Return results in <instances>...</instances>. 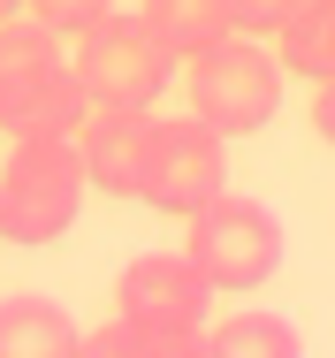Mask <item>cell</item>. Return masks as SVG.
Returning <instances> with one entry per match:
<instances>
[{
  "label": "cell",
  "mask_w": 335,
  "mask_h": 358,
  "mask_svg": "<svg viewBox=\"0 0 335 358\" xmlns=\"http://www.w3.org/2000/svg\"><path fill=\"white\" fill-rule=\"evenodd\" d=\"M92 183H84V160L76 138H8L0 160V244H23V252H46L62 244L76 214H84Z\"/></svg>",
  "instance_id": "cell-1"
},
{
  "label": "cell",
  "mask_w": 335,
  "mask_h": 358,
  "mask_svg": "<svg viewBox=\"0 0 335 358\" xmlns=\"http://www.w3.org/2000/svg\"><path fill=\"white\" fill-rule=\"evenodd\" d=\"M176 84L191 92V115L206 130H221L229 145L274 130V115H282V62L267 54V38H244V31L191 54L176 69Z\"/></svg>",
  "instance_id": "cell-2"
},
{
  "label": "cell",
  "mask_w": 335,
  "mask_h": 358,
  "mask_svg": "<svg viewBox=\"0 0 335 358\" xmlns=\"http://www.w3.org/2000/svg\"><path fill=\"white\" fill-rule=\"evenodd\" d=\"M183 221H191L183 252H191V267L213 289L252 297L259 282H274V267H282V221H274V206L244 199V191H213L199 214H183Z\"/></svg>",
  "instance_id": "cell-3"
},
{
  "label": "cell",
  "mask_w": 335,
  "mask_h": 358,
  "mask_svg": "<svg viewBox=\"0 0 335 358\" xmlns=\"http://www.w3.org/2000/svg\"><path fill=\"white\" fill-rule=\"evenodd\" d=\"M176 54L145 31V15H122L107 8L92 31H76V54H69V76L84 84L92 107H152L168 84H176Z\"/></svg>",
  "instance_id": "cell-4"
},
{
  "label": "cell",
  "mask_w": 335,
  "mask_h": 358,
  "mask_svg": "<svg viewBox=\"0 0 335 358\" xmlns=\"http://www.w3.org/2000/svg\"><path fill=\"white\" fill-rule=\"evenodd\" d=\"M213 191H229V138L206 130L199 115H183V122H152V152H145L137 206L183 221V214H199Z\"/></svg>",
  "instance_id": "cell-5"
},
{
  "label": "cell",
  "mask_w": 335,
  "mask_h": 358,
  "mask_svg": "<svg viewBox=\"0 0 335 358\" xmlns=\"http://www.w3.org/2000/svg\"><path fill=\"white\" fill-rule=\"evenodd\" d=\"M115 313L137 328H160V336H191L213 320V282L191 267V252H145L115 282Z\"/></svg>",
  "instance_id": "cell-6"
},
{
  "label": "cell",
  "mask_w": 335,
  "mask_h": 358,
  "mask_svg": "<svg viewBox=\"0 0 335 358\" xmlns=\"http://www.w3.org/2000/svg\"><path fill=\"white\" fill-rule=\"evenodd\" d=\"M152 107H84L76 122V160H84V183L115 206H137V183H145V152H152Z\"/></svg>",
  "instance_id": "cell-7"
},
{
  "label": "cell",
  "mask_w": 335,
  "mask_h": 358,
  "mask_svg": "<svg viewBox=\"0 0 335 358\" xmlns=\"http://www.w3.org/2000/svg\"><path fill=\"white\" fill-rule=\"evenodd\" d=\"M69 69V54H62V31H46L31 8L23 15H8L0 23V130L54 84V76Z\"/></svg>",
  "instance_id": "cell-8"
},
{
  "label": "cell",
  "mask_w": 335,
  "mask_h": 358,
  "mask_svg": "<svg viewBox=\"0 0 335 358\" xmlns=\"http://www.w3.org/2000/svg\"><path fill=\"white\" fill-rule=\"evenodd\" d=\"M76 351H84V328L69 320V305L38 289L0 297V358H76Z\"/></svg>",
  "instance_id": "cell-9"
},
{
  "label": "cell",
  "mask_w": 335,
  "mask_h": 358,
  "mask_svg": "<svg viewBox=\"0 0 335 358\" xmlns=\"http://www.w3.org/2000/svg\"><path fill=\"white\" fill-rule=\"evenodd\" d=\"M137 15H145V31H152V38L176 54V62H191V54L221 46V38H236L229 0H145Z\"/></svg>",
  "instance_id": "cell-10"
},
{
  "label": "cell",
  "mask_w": 335,
  "mask_h": 358,
  "mask_svg": "<svg viewBox=\"0 0 335 358\" xmlns=\"http://www.w3.org/2000/svg\"><path fill=\"white\" fill-rule=\"evenodd\" d=\"M274 62H282V76L328 84L335 76V0H305V8L274 31Z\"/></svg>",
  "instance_id": "cell-11"
},
{
  "label": "cell",
  "mask_w": 335,
  "mask_h": 358,
  "mask_svg": "<svg viewBox=\"0 0 335 358\" xmlns=\"http://www.w3.org/2000/svg\"><path fill=\"white\" fill-rule=\"evenodd\" d=\"M206 358H305V336H297V320L252 305V313H229L206 328Z\"/></svg>",
  "instance_id": "cell-12"
},
{
  "label": "cell",
  "mask_w": 335,
  "mask_h": 358,
  "mask_svg": "<svg viewBox=\"0 0 335 358\" xmlns=\"http://www.w3.org/2000/svg\"><path fill=\"white\" fill-rule=\"evenodd\" d=\"M76 358H206V328H191V336H160V328H137V320L115 313L107 328L84 336Z\"/></svg>",
  "instance_id": "cell-13"
},
{
  "label": "cell",
  "mask_w": 335,
  "mask_h": 358,
  "mask_svg": "<svg viewBox=\"0 0 335 358\" xmlns=\"http://www.w3.org/2000/svg\"><path fill=\"white\" fill-rule=\"evenodd\" d=\"M84 107H92V99H84V84L62 69L38 99H31V107H23V115H15V122H8V130H0V138H76Z\"/></svg>",
  "instance_id": "cell-14"
},
{
  "label": "cell",
  "mask_w": 335,
  "mask_h": 358,
  "mask_svg": "<svg viewBox=\"0 0 335 358\" xmlns=\"http://www.w3.org/2000/svg\"><path fill=\"white\" fill-rule=\"evenodd\" d=\"M115 0H31V15L46 23V31H62V38H76V31H92L99 15H107Z\"/></svg>",
  "instance_id": "cell-15"
},
{
  "label": "cell",
  "mask_w": 335,
  "mask_h": 358,
  "mask_svg": "<svg viewBox=\"0 0 335 358\" xmlns=\"http://www.w3.org/2000/svg\"><path fill=\"white\" fill-rule=\"evenodd\" d=\"M297 8H305V0H229V15H236V31H244V38H274Z\"/></svg>",
  "instance_id": "cell-16"
},
{
  "label": "cell",
  "mask_w": 335,
  "mask_h": 358,
  "mask_svg": "<svg viewBox=\"0 0 335 358\" xmlns=\"http://www.w3.org/2000/svg\"><path fill=\"white\" fill-rule=\"evenodd\" d=\"M313 130H320V145L335 152V76H328V84H313Z\"/></svg>",
  "instance_id": "cell-17"
},
{
  "label": "cell",
  "mask_w": 335,
  "mask_h": 358,
  "mask_svg": "<svg viewBox=\"0 0 335 358\" xmlns=\"http://www.w3.org/2000/svg\"><path fill=\"white\" fill-rule=\"evenodd\" d=\"M23 8H31V0H0V23H8V15H23Z\"/></svg>",
  "instance_id": "cell-18"
}]
</instances>
